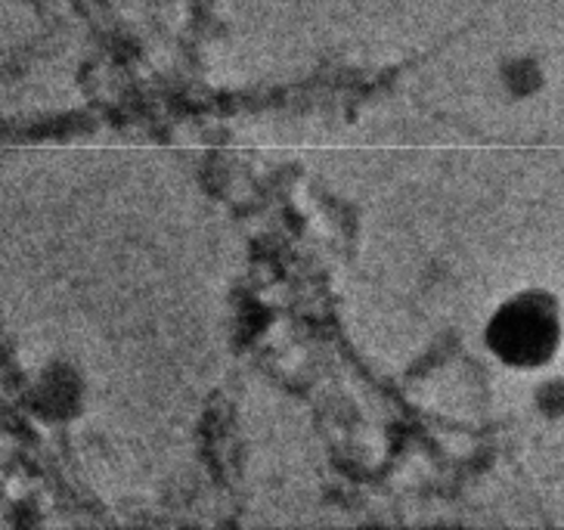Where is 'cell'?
<instances>
[{
	"mask_svg": "<svg viewBox=\"0 0 564 530\" xmlns=\"http://www.w3.org/2000/svg\"><path fill=\"white\" fill-rule=\"evenodd\" d=\"M490 342L509 360H533L546 348V323L528 307L514 304L497 316V323L490 329Z\"/></svg>",
	"mask_w": 564,
	"mask_h": 530,
	"instance_id": "1",
	"label": "cell"
}]
</instances>
